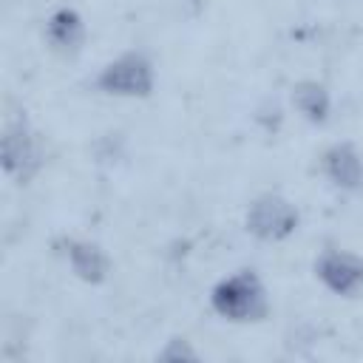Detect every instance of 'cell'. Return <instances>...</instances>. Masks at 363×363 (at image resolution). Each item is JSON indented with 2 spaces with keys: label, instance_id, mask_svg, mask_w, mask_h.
<instances>
[{
  "label": "cell",
  "instance_id": "1",
  "mask_svg": "<svg viewBox=\"0 0 363 363\" xmlns=\"http://www.w3.org/2000/svg\"><path fill=\"white\" fill-rule=\"evenodd\" d=\"M213 306L230 320H252L264 312V289L252 269H238L216 284Z\"/></svg>",
  "mask_w": 363,
  "mask_h": 363
},
{
  "label": "cell",
  "instance_id": "2",
  "mask_svg": "<svg viewBox=\"0 0 363 363\" xmlns=\"http://www.w3.org/2000/svg\"><path fill=\"white\" fill-rule=\"evenodd\" d=\"M96 85L102 91H108V94H125V96L147 94L150 85H153V68H150V62L142 54L128 51V54L111 60L99 71Z\"/></svg>",
  "mask_w": 363,
  "mask_h": 363
},
{
  "label": "cell",
  "instance_id": "3",
  "mask_svg": "<svg viewBox=\"0 0 363 363\" xmlns=\"http://www.w3.org/2000/svg\"><path fill=\"white\" fill-rule=\"evenodd\" d=\"M295 224H298V210L275 193L258 196L247 210V227L261 238H284L295 230Z\"/></svg>",
  "mask_w": 363,
  "mask_h": 363
},
{
  "label": "cell",
  "instance_id": "4",
  "mask_svg": "<svg viewBox=\"0 0 363 363\" xmlns=\"http://www.w3.org/2000/svg\"><path fill=\"white\" fill-rule=\"evenodd\" d=\"M3 167L14 176H28L37 167V145L23 116L9 119L3 128Z\"/></svg>",
  "mask_w": 363,
  "mask_h": 363
},
{
  "label": "cell",
  "instance_id": "5",
  "mask_svg": "<svg viewBox=\"0 0 363 363\" xmlns=\"http://www.w3.org/2000/svg\"><path fill=\"white\" fill-rule=\"evenodd\" d=\"M320 281L340 292V295H349L354 292L357 286H363V261L352 252H343V250H326L318 264H315Z\"/></svg>",
  "mask_w": 363,
  "mask_h": 363
},
{
  "label": "cell",
  "instance_id": "6",
  "mask_svg": "<svg viewBox=\"0 0 363 363\" xmlns=\"http://www.w3.org/2000/svg\"><path fill=\"white\" fill-rule=\"evenodd\" d=\"M323 170L340 187H357L363 182V159L346 142H337L323 153Z\"/></svg>",
  "mask_w": 363,
  "mask_h": 363
},
{
  "label": "cell",
  "instance_id": "7",
  "mask_svg": "<svg viewBox=\"0 0 363 363\" xmlns=\"http://www.w3.org/2000/svg\"><path fill=\"white\" fill-rule=\"evenodd\" d=\"M65 252H68V261L74 267V272L85 281H102L105 272H108V258L105 252L94 244V241H85V238H68L65 241Z\"/></svg>",
  "mask_w": 363,
  "mask_h": 363
},
{
  "label": "cell",
  "instance_id": "8",
  "mask_svg": "<svg viewBox=\"0 0 363 363\" xmlns=\"http://www.w3.org/2000/svg\"><path fill=\"white\" fill-rule=\"evenodd\" d=\"M48 40L57 45V48H74L82 37V20L74 9H60L48 17Z\"/></svg>",
  "mask_w": 363,
  "mask_h": 363
},
{
  "label": "cell",
  "instance_id": "9",
  "mask_svg": "<svg viewBox=\"0 0 363 363\" xmlns=\"http://www.w3.org/2000/svg\"><path fill=\"white\" fill-rule=\"evenodd\" d=\"M292 102L309 116V119H323L329 111V94L320 82L315 79H303L292 88Z\"/></svg>",
  "mask_w": 363,
  "mask_h": 363
},
{
  "label": "cell",
  "instance_id": "10",
  "mask_svg": "<svg viewBox=\"0 0 363 363\" xmlns=\"http://www.w3.org/2000/svg\"><path fill=\"white\" fill-rule=\"evenodd\" d=\"M164 357H196V354H193L184 343L179 346V340H176V346H173V349H167V352H164Z\"/></svg>",
  "mask_w": 363,
  "mask_h": 363
}]
</instances>
